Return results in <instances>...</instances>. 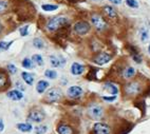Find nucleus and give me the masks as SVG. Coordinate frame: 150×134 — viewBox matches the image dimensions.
Wrapping results in <instances>:
<instances>
[{
  "instance_id": "obj_1",
  "label": "nucleus",
  "mask_w": 150,
  "mask_h": 134,
  "mask_svg": "<svg viewBox=\"0 0 150 134\" xmlns=\"http://www.w3.org/2000/svg\"><path fill=\"white\" fill-rule=\"evenodd\" d=\"M68 23H69V19L67 17H64V16L54 17V18L50 19L48 21V23H47V30H48L49 32H55V31L64 27Z\"/></svg>"
},
{
  "instance_id": "obj_2",
  "label": "nucleus",
  "mask_w": 150,
  "mask_h": 134,
  "mask_svg": "<svg viewBox=\"0 0 150 134\" xmlns=\"http://www.w3.org/2000/svg\"><path fill=\"white\" fill-rule=\"evenodd\" d=\"M74 32L77 34V35H86L90 32V30H91V25L89 24V22L87 21H78L74 24Z\"/></svg>"
},
{
  "instance_id": "obj_3",
  "label": "nucleus",
  "mask_w": 150,
  "mask_h": 134,
  "mask_svg": "<svg viewBox=\"0 0 150 134\" xmlns=\"http://www.w3.org/2000/svg\"><path fill=\"white\" fill-rule=\"evenodd\" d=\"M91 22L97 31H104V30L107 29V22L105 21V19L98 14H93L92 15Z\"/></svg>"
},
{
  "instance_id": "obj_4",
  "label": "nucleus",
  "mask_w": 150,
  "mask_h": 134,
  "mask_svg": "<svg viewBox=\"0 0 150 134\" xmlns=\"http://www.w3.org/2000/svg\"><path fill=\"white\" fill-rule=\"evenodd\" d=\"M45 117H46L45 112L41 110H38V109L31 110L28 114V119L32 123H41L45 119Z\"/></svg>"
},
{
  "instance_id": "obj_5",
  "label": "nucleus",
  "mask_w": 150,
  "mask_h": 134,
  "mask_svg": "<svg viewBox=\"0 0 150 134\" xmlns=\"http://www.w3.org/2000/svg\"><path fill=\"white\" fill-rule=\"evenodd\" d=\"M62 92L60 89L58 88H52L50 89L48 92H47V95H46V98L48 102H58L59 99L62 98Z\"/></svg>"
},
{
  "instance_id": "obj_6",
  "label": "nucleus",
  "mask_w": 150,
  "mask_h": 134,
  "mask_svg": "<svg viewBox=\"0 0 150 134\" xmlns=\"http://www.w3.org/2000/svg\"><path fill=\"white\" fill-rule=\"evenodd\" d=\"M93 134H111V128L107 123H96L93 125L92 128Z\"/></svg>"
},
{
  "instance_id": "obj_7",
  "label": "nucleus",
  "mask_w": 150,
  "mask_h": 134,
  "mask_svg": "<svg viewBox=\"0 0 150 134\" xmlns=\"http://www.w3.org/2000/svg\"><path fill=\"white\" fill-rule=\"evenodd\" d=\"M88 114L92 119H100L104 115V110L100 106L93 105L88 109Z\"/></svg>"
},
{
  "instance_id": "obj_8",
  "label": "nucleus",
  "mask_w": 150,
  "mask_h": 134,
  "mask_svg": "<svg viewBox=\"0 0 150 134\" xmlns=\"http://www.w3.org/2000/svg\"><path fill=\"white\" fill-rule=\"evenodd\" d=\"M142 90V87H141V83H139L137 81H132V83H129L128 85H126L125 87V92H126L128 95H137L141 92Z\"/></svg>"
},
{
  "instance_id": "obj_9",
  "label": "nucleus",
  "mask_w": 150,
  "mask_h": 134,
  "mask_svg": "<svg viewBox=\"0 0 150 134\" xmlns=\"http://www.w3.org/2000/svg\"><path fill=\"white\" fill-rule=\"evenodd\" d=\"M111 60V55L106 52H100L96 55V56L93 58V61L95 62L98 66H103V64H106Z\"/></svg>"
},
{
  "instance_id": "obj_10",
  "label": "nucleus",
  "mask_w": 150,
  "mask_h": 134,
  "mask_svg": "<svg viewBox=\"0 0 150 134\" xmlns=\"http://www.w3.org/2000/svg\"><path fill=\"white\" fill-rule=\"evenodd\" d=\"M83 89L79 86H72L67 90V95L70 98H73V99L79 98L83 95Z\"/></svg>"
},
{
  "instance_id": "obj_11",
  "label": "nucleus",
  "mask_w": 150,
  "mask_h": 134,
  "mask_svg": "<svg viewBox=\"0 0 150 134\" xmlns=\"http://www.w3.org/2000/svg\"><path fill=\"white\" fill-rule=\"evenodd\" d=\"M50 63H51V66L54 68L64 67V63H66V59L62 56H55V55H52V56H50Z\"/></svg>"
},
{
  "instance_id": "obj_12",
  "label": "nucleus",
  "mask_w": 150,
  "mask_h": 134,
  "mask_svg": "<svg viewBox=\"0 0 150 134\" xmlns=\"http://www.w3.org/2000/svg\"><path fill=\"white\" fill-rule=\"evenodd\" d=\"M6 96H8V98L11 99V100L18 102V100L23 98V93H22L20 90H18V89H15V90L8 91V93H6Z\"/></svg>"
},
{
  "instance_id": "obj_13",
  "label": "nucleus",
  "mask_w": 150,
  "mask_h": 134,
  "mask_svg": "<svg viewBox=\"0 0 150 134\" xmlns=\"http://www.w3.org/2000/svg\"><path fill=\"white\" fill-rule=\"evenodd\" d=\"M103 11H104L105 15L110 19H115L117 18V12L113 6H105L103 8Z\"/></svg>"
},
{
  "instance_id": "obj_14",
  "label": "nucleus",
  "mask_w": 150,
  "mask_h": 134,
  "mask_svg": "<svg viewBox=\"0 0 150 134\" xmlns=\"http://www.w3.org/2000/svg\"><path fill=\"white\" fill-rule=\"evenodd\" d=\"M83 72H85V67L83 64L78 63V62H73L72 66H71V73L73 75H81Z\"/></svg>"
},
{
  "instance_id": "obj_15",
  "label": "nucleus",
  "mask_w": 150,
  "mask_h": 134,
  "mask_svg": "<svg viewBox=\"0 0 150 134\" xmlns=\"http://www.w3.org/2000/svg\"><path fill=\"white\" fill-rule=\"evenodd\" d=\"M56 131L58 134H73V129L68 125L60 123L56 128Z\"/></svg>"
},
{
  "instance_id": "obj_16",
  "label": "nucleus",
  "mask_w": 150,
  "mask_h": 134,
  "mask_svg": "<svg viewBox=\"0 0 150 134\" xmlns=\"http://www.w3.org/2000/svg\"><path fill=\"white\" fill-rule=\"evenodd\" d=\"M49 83L47 80H39L36 85V91L39 94H42L46 92V90L49 88Z\"/></svg>"
},
{
  "instance_id": "obj_17",
  "label": "nucleus",
  "mask_w": 150,
  "mask_h": 134,
  "mask_svg": "<svg viewBox=\"0 0 150 134\" xmlns=\"http://www.w3.org/2000/svg\"><path fill=\"white\" fill-rule=\"evenodd\" d=\"M21 77H22V79H23L24 83H27V85H29V86H32L33 83H34V75L31 74V73L22 72Z\"/></svg>"
},
{
  "instance_id": "obj_18",
  "label": "nucleus",
  "mask_w": 150,
  "mask_h": 134,
  "mask_svg": "<svg viewBox=\"0 0 150 134\" xmlns=\"http://www.w3.org/2000/svg\"><path fill=\"white\" fill-rule=\"evenodd\" d=\"M105 89H106L111 95H117V93H118V88L112 83H105Z\"/></svg>"
},
{
  "instance_id": "obj_19",
  "label": "nucleus",
  "mask_w": 150,
  "mask_h": 134,
  "mask_svg": "<svg viewBox=\"0 0 150 134\" xmlns=\"http://www.w3.org/2000/svg\"><path fill=\"white\" fill-rule=\"evenodd\" d=\"M17 129H18L19 131L21 132H31L33 130V127L31 123H17Z\"/></svg>"
},
{
  "instance_id": "obj_20",
  "label": "nucleus",
  "mask_w": 150,
  "mask_h": 134,
  "mask_svg": "<svg viewBox=\"0 0 150 134\" xmlns=\"http://www.w3.org/2000/svg\"><path fill=\"white\" fill-rule=\"evenodd\" d=\"M135 73L137 72H135V69H134L133 67H128L124 70L123 75L126 79H130V78H132V77L135 76Z\"/></svg>"
},
{
  "instance_id": "obj_21",
  "label": "nucleus",
  "mask_w": 150,
  "mask_h": 134,
  "mask_svg": "<svg viewBox=\"0 0 150 134\" xmlns=\"http://www.w3.org/2000/svg\"><path fill=\"white\" fill-rule=\"evenodd\" d=\"M139 38H141V40L143 42L148 40V38H149V32H148V30L146 28H142V29L139 30Z\"/></svg>"
},
{
  "instance_id": "obj_22",
  "label": "nucleus",
  "mask_w": 150,
  "mask_h": 134,
  "mask_svg": "<svg viewBox=\"0 0 150 134\" xmlns=\"http://www.w3.org/2000/svg\"><path fill=\"white\" fill-rule=\"evenodd\" d=\"M32 60L34 63H36L37 66H43V58L41 55H39V54H35V55H33L32 56Z\"/></svg>"
},
{
  "instance_id": "obj_23",
  "label": "nucleus",
  "mask_w": 150,
  "mask_h": 134,
  "mask_svg": "<svg viewBox=\"0 0 150 134\" xmlns=\"http://www.w3.org/2000/svg\"><path fill=\"white\" fill-rule=\"evenodd\" d=\"M22 67L24 69H33L34 68V62H33L32 59L30 58H24L22 60Z\"/></svg>"
},
{
  "instance_id": "obj_24",
  "label": "nucleus",
  "mask_w": 150,
  "mask_h": 134,
  "mask_svg": "<svg viewBox=\"0 0 150 134\" xmlns=\"http://www.w3.org/2000/svg\"><path fill=\"white\" fill-rule=\"evenodd\" d=\"M8 8V0H0V14H4Z\"/></svg>"
},
{
  "instance_id": "obj_25",
  "label": "nucleus",
  "mask_w": 150,
  "mask_h": 134,
  "mask_svg": "<svg viewBox=\"0 0 150 134\" xmlns=\"http://www.w3.org/2000/svg\"><path fill=\"white\" fill-rule=\"evenodd\" d=\"M41 8L46 12H53L58 8V6L57 4H42Z\"/></svg>"
},
{
  "instance_id": "obj_26",
  "label": "nucleus",
  "mask_w": 150,
  "mask_h": 134,
  "mask_svg": "<svg viewBox=\"0 0 150 134\" xmlns=\"http://www.w3.org/2000/svg\"><path fill=\"white\" fill-rule=\"evenodd\" d=\"M33 46L35 47L36 49H43L45 48V42L42 41V39L40 38H35L34 40H33Z\"/></svg>"
},
{
  "instance_id": "obj_27",
  "label": "nucleus",
  "mask_w": 150,
  "mask_h": 134,
  "mask_svg": "<svg viewBox=\"0 0 150 134\" xmlns=\"http://www.w3.org/2000/svg\"><path fill=\"white\" fill-rule=\"evenodd\" d=\"M8 83V77L3 72H0V89H3Z\"/></svg>"
},
{
  "instance_id": "obj_28",
  "label": "nucleus",
  "mask_w": 150,
  "mask_h": 134,
  "mask_svg": "<svg viewBox=\"0 0 150 134\" xmlns=\"http://www.w3.org/2000/svg\"><path fill=\"white\" fill-rule=\"evenodd\" d=\"M47 131H48V127L47 126H37L34 129L35 134H45L47 133Z\"/></svg>"
},
{
  "instance_id": "obj_29",
  "label": "nucleus",
  "mask_w": 150,
  "mask_h": 134,
  "mask_svg": "<svg viewBox=\"0 0 150 134\" xmlns=\"http://www.w3.org/2000/svg\"><path fill=\"white\" fill-rule=\"evenodd\" d=\"M45 76H46L47 78H50V79H55V78L57 77V72L54 70H46Z\"/></svg>"
},
{
  "instance_id": "obj_30",
  "label": "nucleus",
  "mask_w": 150,
  "mask_h": 134,
  "mask_svg": "<svg viewBox=\"0 0 150 134\" xmlns=\"http://www.w3.org/2000/svg\"><path fill=\"white\" fill-rule=\"evenodd\" d=\"M12 43H13V41H10V42H6V41H0V52L8 50V48L11 47Z\"/></svg>"
},
{
  "instance_id": "obj_31",
  "label": "nucleus",
  "mask_w": 150,
  "mask_h": 134,
  "mask_svg": "<svg viewBox=\"0 0 150 134\" xmlns=\"http://www.w3.org/2000/svg\"><path fill=\"white\" fill-rule=\"evenodd\" d=\"M127 6H129L130 8H139V2L137 0H125Z\"/></svg>"
},
{
  "instance_id": "obj_32",
  "label": "nucleus",
  "mask_w": 150,
  "mask_h": 134,
  "mask_svg": "<svg viewBox=\"0 0 150 134\" xmlns=\"http://www.w3.org/2000/svg\"><path fill=\"white\" fill-rule=\"evenodd\" d=\"M19 33H20V35H21L22 37L29 35V25H24V27L20 28V29H19Z\"/></svg>"
},
{
  "instance_id": "obj_33",
  "label": "nucleus",
  "mask_w": 150,
  "mask_h": 134,
  "mask_svg": "<svg viewBox=\"0 0 150 134\" xmlns=\"http://www.w3.org/2000/svg\"><path fill=\"white\" fill-rule=\"evenodd\" d=\"M8 73H10V74H12V75H14V74H16V73H17L16 66H15V64H13V63L8 64Z\"/></svg>"
},
{
  "instance_id": "obj_34",
  "label": "nucleus",
  "mask_w": 150,
  "mask_h": 134,
  "mask_svg": "<svg viewBox=\"0 0 150 134\" xmlns=\"http://www.w3.org/2000/svg\"><path fill=\"white\" fill-rule=\"evenodd\" d=\"M132 58H133L134 61L137 62V63H139V62H142V57L137 54V52H133V53H132Z\"/></svg>"
},
{
  "instance_id": "obj_35",
  "label": "nucleus",
  "mask_w": 150,
  "mask_h": 134,
  "mask_svg": "<svg viewBox=\"0 0 150 134\" xmlns=\"http://www.w3.org/2000/svg\"><path fill=\"white\" fill-rule=\"evenodd\" d=\"M103 99L106 102H114L116 99V95H112V96H103Z\"/></svg>"
},
{
  "instance_id": "obj_36",
  "label": "nucleus",
  "mask_w": 150,
  "mask_h": 134,
  "mask_svg": "<svg viewBox=\"0 0 150 134\" xmlns=\"http://www.w3.org/2000/svg\"><path fill=\"white\" fill-rule=\"evenodd\" d=\"M3 130H4V123H3V121L0 118V132H2Z\"/></svg>"
},
{
  "instance_id": "obj_37",
  "label": "nucleus",
  "mask_w": 150,
  "mask_h": 134,
  "mask_svg": "<svg viewBox=\"0 0 150 134\" xmlns=\"http://www.w3.org/2000/svg\"><path fill=\"white\" fill-rule=\"evenodd\" d=\"M109 1L113 4H121L123 0H109Z\"/></svg>"
},
{
  "instance_id": "obj_38",
  "label": "nucleus",
  "mask_w": 150,
  "mask_h": 134,
  "mask_svg": "<svg viewBox=\"0 0 150 134\" xmlns=\"http://www.w3.org/2000/svg\"><path fill=\"white\" fill-rule=\"evenodd\" d=\"M148 52H149V54H150V43H149V46H148Z\"/></svg>"
},
{
  "instance_id": "obj_39",
  "label": "nucleus",
  "mask_w": 150,
  "mask_h": 134,
  "mask_svg": "<svg viewBox=\"0 0 150 134\" xmlns=\"http://www.w3.org/2000/svg\"><path fill=\"white\" fill-rule=\"evenodd\" d=\"M92 1H95V2H98V1H102V0H92Z\"/></svg>"
},
{
  "instance_id": "obj_40",
  "label": "nucleus",
  "mask_w": 150,
  "mask_h": 134,
  "mask_svg": "<svg viewBox=\"0 0 150 134\" xmlns=\"http://www.w3.org/2000/svg\"><path fill=\"white\" fill-rule=\"evenodd\" d=\"M0 32H1V23H0Z\"/></svg>"
}]
</instances>
